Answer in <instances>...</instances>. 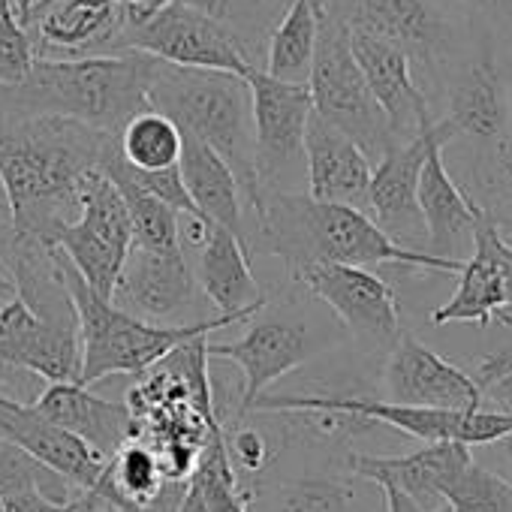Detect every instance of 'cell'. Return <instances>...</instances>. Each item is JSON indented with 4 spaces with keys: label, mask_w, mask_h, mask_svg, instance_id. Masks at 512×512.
Segmentation results:
<instances>
[{
    "label": "cell",
    "mask_w": 512,
    "mask_h": 512,
    "mask_svg": "<svg viewBox=\"0 0 512 512\" xmlns=\"http://www.w3.org/2000/svg\"><path fill=\"white\" fill-rule=\"evenodd\" d=\"M503 172H506V175L512 178V160H509V157H503Z\"/></svg>",
    "instance_id": "obj_45"
},
{
    "label": "cell",
    "mask_w": 512,
    "mask_h": 512,
    "mask_svg": "<svg viewBox=\"0 0 512 512\" xmlns=\"http://www.w3.org/2000/svg\"><path fill=\"white\" fill-rule=\"evenodd\" d=\"M260 229L266 247L287 263L290 275L311 263L341 266H407L440 275H458L464 260L434 256L428 250L404 247L380 223L353 205L320 202L308 193H284L275 187L260 190Z\"/></svg>",
    "instance_id": "obj_2"
},
{
    "label": "cell",
    "mask_w": 512,
    "mask_h": 512,
    "mask_svg": "<svg viewBox=\"0 0 512 512\" xmlns=\"http://www.w3.org/2000/svg\"><path fill=\"white\" fill-rule=\"evenodd\" d=\"M359 476L344 473H302L275 485L256 488L269 494L272 512H356ZM253 488V485H247Z\"/></svg>",
    "instance_id": "obj_30"
},
{
    "label": "cell",
    "mask_w": 512,
    "mask_h": 512,
    "mask_svg": "<svg viewBox=\"0 0 512 512\" xmlns=\"http://www.w3.org/2000/svg\"><path fill=\"white\" fill-rule=\"evenodd\" d=\"M443 500L446 512H512V482L473 458L446 488Z\"/></svg>",
    "instance_id": "obj_32"
},
{
    "label": "cell",
    "mask_w": 512,
    "mask_h": 512,
    "mask_svg": "<svg viewBox=\"0 0 512 512\" xmlns=\"http://www.w3.org/2000/svg\"><path fill=\"white\" fill-rule=\"evenodd\" d=\"M506 368H512V347H506V350H500V353L485 356V359L479 362V368H476V383L482 386V383H488L491 377H497V374H500V371H506Z\"/></svg>",
    "instance_id": "obj_38"
},
{
    "label": "cell",
    "mask_w": 512,
    "mask_h": 512,
    "mask_svg": "<svg viewBox=\"0 0 512 512\" xmlns=\"http://www.w3.org/2000/svg\"><path fill=\"white\" fill-rule=\"evenodd\" d=\"M253 115V166L263 187L281 184L287 172L305 163V130L314 112L308 82H284L260 67L244 73Z\"/></svg>",
    "instance_id": "obj_11"
},
{
    "label": "cell",
    "mask_w": 512,
    "mask_h": 512,
    "mask_svg": "<svg viewBox=\"0 0 512 512\" xmlns=\"http://www.w3.org/2000/svg\"><path fill=\"white\" fill-rule=\"evenodd\" d=\"M0 443H13L79 491H97L109 473V461L82 437L46 419L34 404L0 395Z\"/></svg>",
    "instance_id": "obj_18"
},
{
    "label": "cell",
    "mask_w": 512,
    "mask_h": 512,
    "mask_svg": "<svg viewBox=\"0 0 512 512\" xmlns=\"http://www.w3.org/2000/svg\"><path fill=\"white\" fill-rule=\"evenodd\" d=\"M308 196L320 202H341L368 211L371 157L335 124L311 112L305 130Z\"/></svg>",
    "instance_id": "obj_21"
},
{
    "label": "cell",
    "mask_w": 512,
    "mask_h": 512,
    "mask_svg": "<svg viewBox=\"0 0 512 512\" xmlns=\"http://www.w3.org/2000/svg\"><path fill=\"white\" fill-rule=\"evenodd\" d=\"M181 4H187V7H193V10H199V13H205V16L223 22V19L229 16L232 0H181Z\"/></svg>",
    "instance_id": "obj_40"
},
{
    "label": "cell",
    "mask_w": 512,
    "mask_h": 512,
    "mask_svg": "<svg viewBox=\"0 0 512 512\" xmlns=\"http://www.w3.org/2000/svg\"><path fill=\"white\" fill-rule=\"evenodd\" d=\"M344 19L353 31L383 37L425 64L443 49V25L425 0H350V16Z\"/></svg>",
    "instance_id": "obj_26"
},
{
    "label": "cell",
    "mask_w": 512,
    "mask_h": 512,
    "mask_svg": "<svg viewBox=\"0 0 512 512\" xmlns=\"http://www.w3.org/2000/svg\"><path fill=\"white\" fill-rule=\"evenodd\" d=\"M281 410H341L356 413L371 422H380L392 431L416 437L422 443L455 440L464 446H491L512 437V416L476 407V410H449V407H413L395 404L386 398L362 395H260L247 413H281Z\"/></svg>",
    "instance_id": "obj_7"
},
{
    "label": "cell",
    "mask_w": 512,
    "mask_h": 512,
    "mask_svg": "<svg viewBox=\"0 0 512 512\" xmlns=\"http://www.w3.org/2000/svg\"><path fill=\"white\" fill-rule=\"evenodd\" d=\"M118 296H124L130 314L151 323L187 314L196 299V278L187 266L184 250L154 253L130 244L124 272L115 287V299Z\"/></svg>",
    "instance_id": "obj_22"
},
{
    "label": "cell",
    "mask_w": 512,
    "mask_h": 512,
    "mask_svg": "<svg viewBox=\"0 0 512 512\" xmlns=\"http://www.w3.org/2000/svg\"><path fill=\"white\" fill-rule=\"evenodd\" d=\"M482 407L512 416V368L500 371L488 383H482Z\"/></svg>",
    "instance_id": "obj_37"
},
{
    "label": "cell",
    "mask_w": 512,
    "mask_h": 512,
    "mask_svg": "<svg viewBox=\"0 0 512 512\" xmlns=\"http://www.w3.org/2000/svg\"><path fill=\"white\" fill-rule=\"evenodd\" d=\"M350 49L371 94L386 112L392 133L398 139L416 136V130L425 121H431V115H428L425 94L413 82V70H410L413 58L401 46L353 28H350Z\"/></svg>",
    "instance_id": "obj_20"
},
{
    "label": "cell",
    "mask_w": 512,
    "mask_h": 512,
    "mask_svg": "<svg viewBox=\"0 0 512 512\" xmlns=\"http://www.w3.org/2000/svg\"><path fill=\"white\" fill-rule=\"evenodd\" d=\"M148 106L169 115L181 133L208 142L235 172L241 196L260 208V181L253 166V115L244 76L223 70H190L160 64Z\"/></svg>",
    "instance_id": "obj_5"
},
{
    "label": "cell",
    "mask_w": 512,
    "mask_h": 512,
    "mask_svg": "<svg viewBox=\"0 0 512 512\" xmlns=\"http://www.w3.org/2000/svg\"><path fill=\"white\" fill-rule=\"evenodd\" d=\"M226 452L232 458V467L247 476H260L272 461H275V449L269 443V437L256 428H235L232 434H226Z\"/></svg>",
    "instance_id": "obj_34"
},
{
    "label": "cell",
    "mask_w": 512,
    "mask_h": 512,
    "mask_svg": "<svg viewBox=\"0 0 512 512\" xmlns=\"http://www.w3.org/2000/svg\"><path fill=\"white\" fill-rule=\"evenodd\" d=\"M85 512H124V509H118V506H112V503H106V500H97V503L88 506Z\"/></svg>",
    "instance_id": "obj_44"
},
{
    "label": "cell",
    "mask_w": 512,
    "mask_h": 512,
    "mask_svg": "<svg viewBox=\"0 0 512 512\" xmlns=\"http://www.w3.org/2000/svg\"><path fill=\"white\" fill-rule=\"evenodd\" d=\"M455 127L443 121H425L416 136L395 142L371 169V187H368V214L380 223L383 232H389L404 247H419V241L428 238L425 217L419 211V172L425 163V154L434 139H455Z\"/></svg>",
    "instance_id": "obj_13"
},
{
    "label": "cell",
    "mask_w": 512,
    "mask_h": 512,
    "mask_svg": "<svg viewBox=\"0 0 512 512\" xmlns=\"http://www.w3.org/2000/svg\"><path fill=\"white\" fill-rule=\"evenodd\" d=\"M443 145L446 139H434L422 172H419V211L425 217L428 229V253L434 256H449V260H461L458 250L473 238V226L482 208L467 202V196L455 187V181L446 172L443 163Z\"/></svg>",
    "instance_id": "obj_24"
},
{
    "label": "cell",
    "mask_w": 512,
    "mask_h": 512,
    "mask_svg": "<svg viewBox=\"0 0 512 512\" xmlns=\"http://www.w3.org/2000/svg\"><path fill=\"white\" fill-rule=\"evenodd\" d=\"M175 512H208L205 506V497H202V488L196 482V476H190L181 488V497L175 503Z\"/></svg>",
    "instance_id": "obj_39"
},
{
    "label": "cell",
    "mask_w": 512,
    "mask_h": 512,
    "mask_svg": "<svg viewBox=\"0 0 512 512\" xmlns=\"http://www.w3.org/2000/svg\"><path fill=\"white\" fill-rule=\"evenodd\" d=\"M470 244L473 256L464 260L458 272L452 299L431 314L434 326H491L494 320L512 323V244L503 241L500 226L488 211H479Z\"/></svg>",
    "instance_id": "obj_14"
},
{
    "label": "cell",
    "mask_w": 512,
    "mask_h": 512,
    "mask_svg": "<svg viewBox=\"0 0 512 512\" xmlns=\"http://www.w3.org/2000/svg\"><path fill=\"white\" fill-rule=\"evenodd\" d=\"M178 169H181L184 187H187L196 211L202 217H208L211 223L226 226L247 244V232H244V220H241V187H238V178L229 169V163L208 142L184 133Z\"/></svg>",
    "instance_id": "obj_25"
},
{
    "label": "cell",
    "mask_w": 512,
    "mask_h": 512,
    "mask_svg": "<svg viewBox=\"0 0 512 512\" xmlns=\"http://www.w3.org/2000/svg\"><path fill=\"white\" fill-rule=\"evenodd\" d=\"M100 497L94 491H82L70 500H58L43 488H22L0 497V512H85Z\"/></svg>",
    "instance_id": "obj_36"
},
{
    "label": "cell",
    "mask_w": 512,
    "mask_h": 512,
    "mask_svg": "<svg viewBox=\"0 0 512 512\" xmlns=\"http://www.w3.org/2000/svg\"><path fill=\"white\" fill-rule=\"evenodd\" d=\"M55 253H58L64 284L70 290V299H73V308L79 317V344H82L79 383H85V386H94L115 374L151 371L175 347H181L199 335L226 329L232 323H247L256 314V311L253 314H220L211 320L169 323V326L151 323V320H142L124 308H118L112 299H103L100 293H94L58 247H55Z\"/></svg>",
    "instance_id": "obj_4"
},
{
    "label": "cell",
    "mask_w": 512,
    "mask_h": 512,
    "mask_svg": "<svg viewBox=\"0 0 512 512\" xmlns=\"http://www.w3.org/2000/svg\"><path fill=\"white\" fill-rule=\"evenodd\" d=\"M314 112L344 130L371 163L380 160L395 142H401L377 97L371 94L353 49H350V25L344 16H335L326 4V16L320 22V40L308 76Z\"/></svg>",
    "instance_id": "obj_6"
},
{
    "label": "cell",
    "mask_w": 512,
    "mask_h": 512,
    "mask_svg": "<svg viewBox=\"0 0 512 512\" xmlns=\"http://www.w3.org/2000/svg\"><path fill=\"white\" fill-rule=\"evenodd\" d=\"M37 61V43L13 0H0V85H19Z\"/></svg>",
    "instance_id": "obj_33"
},
{
    "label": "cell",
    "mask_w": 512,
    "mask_h": 512,
    "mask_svg": "<svg viewBox=\"0 0 512 512\" xmlns=\"http://www.w3.org/2000/svg\"><path fill=\"white\" fill-rule=\"evenodd\" d=\"M446 121L455 127V133L473 136L479 142L503 136L509 124V100L491 52H482V58L458 76Z\"/></svg>",
    "instance_id": "obj_27"
},
{
    "label": "cell",
    "mask_w": 512,
    "mask_h": 512,
    "mask_svg": "<svg viewBox=\"0 0 512 512\" xmlns=\"http://www.w3.org/2000/svg\"><path fill=\"white\" fill-rule=\"evenodd\" d=\"M160 58L145 52L37 58L19 85H0V121L64 118L118 136L121 127L148 109V88Z\"/></svg>",
    "instance_id": "obj_3"
},
{
    "label": "cell",
    "mask_w": 512,
    "mask_h": 512,
    "mask_svg": "<svg viewBox=\"0 0 512 512\" xmlns=\"http://www.w3.org/2000/svg\"><path fill=\"white\" fill-rule=\"evenodd\" d=\"M13 296H19V290H16V281H10L4 272H0V305L10 302Z\"/></svg>",
    "instance_id": "obj_42"
},
{
    "label": "cell",
    "mask_w": 512,
    "mask_h": 512,
    "mask_svg": "<svg viewBox=\"0 0 512 512\" xmlns=\"http://www.w3.org/2000/svg\"><path fill=\"white\" fill-rule=\"evenodd\" d=\"M130 49L190 70H223L244 76L253 67L244 43L220 19H211L181 0H166L145 22L133 25L121 37V52Z\"/></svg>",
    "instance_id": "obj_9"
},
{
    "label": "cell",
    "mask_w": 512,
    "mask_h": 512,
    "mask_svg": "<svg viewBox=\"0 0 512 512\" xmlns=\"http://www.w3.org/2000/svg\"><path fill=\"white\" fill-rule=\"evenodd\" d=\"M323 16L326 0H293L269 43V76L284 82H308Z\"/></svg>",
    "instance_id": "obj_29"
},
{
    "label": "cell",
    "mask_w": 512,
    "mask_h": 512,
    "mask_svg": "<svg viewBox=\"0 0 512 512\" xmlns=\"http://www.w3.org/2000/svg\"><path fill=\"white\" fill-rule=\"evenodd\" d=\"M473 461L470 446L455 440L425 443L422 449L383 455V452H350L347 470L374 485H395L410 494L422 512H446V488Z\"/></svg>",
    "instance_id": "obj_19"
},
{
    "label": "cell",
    "mask_w": 512,
    "mask_h": 512,
    "mask_svg": "<svg viewBox=\"0 0 512 512\" xmlns=\"http://www.w3.org/2000/svg\"><path fill=\"white\" fill-rule=\"evenodd\" d=\"M124 160V157H121ZM124 169L127 175L142 184L148 193H154L157 199H163L166 205H172L178 214H199L187 187H184V178H181V169L178 166H169V169H151V172H142V169H133L127 160H124Z\"/></svg>",
    "instance_id": "obj_35"
},
{
    "label": "cell",
    "mask_w": 512,
    "mask_h": 512,
    "mask_svg": "<svg viewBox=\"0 0 512 512\" xmlns=\"http://www.w3.org/2000/svg\"><path fill=\"white\" fill-rule=\"evenodd\" d=\"M31 404L55 425L82 437L103 458H112L136 434V419L127 401L100 398L79 380L49 383Z\"/></svg>",
    "instance_id": "obj_23"
},
{
    "label": "cell",
    "mask_w": 512,
    "mask_h": 512,
    "mask_svg": "<svg viewBox=\"0 0 512 512\" xmlns=\"http://www.w3.org/2000/svg\"><path fill=\"white\" fill-rule=\"evenodd\" d=\"M293 278L326 302L356 341L368 347H392L398 341L401 314L395 290L365 266L311 263Z\"/></svg>",
    "instance_id": "obj_12"
},
{
    "label": "cell",
    "mask_w": 512,
    "mask_h": 512,
    "mask_svg": "<svg viewBox=\"0 0 512 512\" xmlns=\"http://www.w3.org/2000/svg\"><path fill=\"white\" fill-rule=\"evenodd\" d=\"M130 244L127 202L115 181L97 169L79 187L76 217L61 223L46 247H58L94 293L115 299Z\"/></svg>",
    "instance_id": "obj_8"
},
{
    "label": "cell",
    "mask_w": 512,
    "mask_h": 512,
    "mask_svg": "<svg viewBox=\"0 0 512 512\" xmlns=\"http://www.w3.org/2000/svg\"><path fill=\"white\" fill-rule=\"evenodd\" d=\"M386 401L413 404V407H449V410H476L482 407V386L476 377L416 341L413 335H398L389 347L383 368Z\"/></svg>",
    "instance_id": "obj_17"
},
{
    "label": "cell",
    "mask_w": 512,
    "mask_h": 512,
    "mask_svg": "<svg viewBox=\"0 0 512 512\" xmlns=\"http://www.w3.org/2000/svg\"><path fill=\"white\" fill-rule=\"evenodd\" d=\"M34 4L37 0H13V7H16V13H19V19L28 25V19H31V10H34Z\"/></svg>",
    "instance_id": "obj_43"
},
{
    "label": "cell",
    "mask_w": 512,
    "mask_h": 512,
    "mask_svg": "<svg viewBox=\"0 0 512 512\" xmlns=\"http://www.w3.org/2000/svg\"><path fill=\"white\" fill-rule=\"evenodd\" d=\"M329 341L311 329L308 320L284 314V311H269V302L250 317V329L229 341V344H211L208 341V359H226L232 362L241 377L244 389L238 398V416L250 410V404L260 398L272 383H278L284 374L302 368L311 362Z\"/></svg>",
    "instance_id": "obj_10"
},
{
    "label": "cell",
    "mask_w": 512,
    "mask_h": 512,
    "mask_svg": "<svg viewBox=\"0 0 512 512\" xmlns=\"http://www.w3.org/2000/svg\"><path fill=\"white\" fill-rule=\"evenodd\" d=\"M467 4H476L479 10H491L500 16H512V0H467Z\"/></svg>",
    "instance_id": "obj_41"
},
{
    "label": "cell",
    "mask_w": 512,
    "mask_h": 512,
    "mask_svg": "<svg viewBox=\"0 0 512 512\" xmlns=\"http://www.w3.org/2000/svg\"><path fill=\"white\" fill-rule=\"evenodd\" d=\"M181 142H184V133L178 130V124L151 106L136 112L118 133L121 157L133 169H142V172L178 166Z\"/></svg>",
    "instance_id": "obj_31"
},
{
    "label": "cell",
    "mask_w": 512,
    "mask_h": 512,
    "mask_svg": "<svg viewBox=\"0 0 512 512\" xmlns=\"http://www.w3.org/2000/svg\"><path fill=\"white\" fill-rule=\"evenodd\" d=\"M181 247L196 250V287L220 314H253L266 305L247 260V244L220 223L202 214H181Z\"/></svg>",
    "instance_id": "obj_16"
},
{
    "label": "cell",
    "mask_w": 512,
    "mask_h": 512,
    "mask_svg": "<svg viewBox=\"0 0 512 512\" xmlns=\"http://www.w3.org/2000/svg\"><path fill=\"white\" fill-rule=\"evenodd\" d=\"M100 172H106L115 181V187L121 190V196L127 202L133 247L154 250V253L184 250L181 247V214L172 205H166L163 199H157L154 193H148L142 184H136L127 175L124 160H121V151H118V139L109 148V154L103 157Z\"/></svg>",
    "instance_id": "obj_28"
},
{
    "label": "cell",
    "mask_w": 512,
    "mask_h": 512,
    "mask_svg": "<svg viewBox=\"0 0 512 512\" xmlns=\"http://www.w3.org/2000/svg\"><path fill=\"white\" fill-rule=\"evenodd\" d=\"M118 136L64 118L0 121V187L13 229L49 244L76 217L82 181L103 166Z\"/></svg>",
    "instance_id": "obj_1"
},
{
    "label": "cell",
    "mask_w": 512,
    "mask_h": 512,
    "mask_svg": "<svg viewBox=\"0 0 512 512\" xmlns=\"http://www.w3.org/2000/svg\"><path fill=\"white\" fill-rule=\"evenodd\" d=\"M0 368H22L46 383L79 380V317H43L22 296H13L0 305Z\"/></svg>",
    "instance_id": "obj_15"
}]
</instances>
